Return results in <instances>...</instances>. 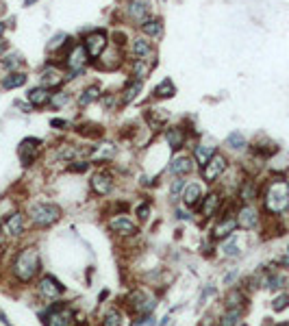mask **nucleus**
<instances>
[{"mask_svg": "<svg viewBox=\"0 0 289 326\" xmlns=\"http://www.w3.org/2000/svg\"><path fill=\"white\" fill-rule=\"evenodd\" d=\"M41 270V261H39V252L35 246H24L16 252V257L11 261V274L13 278L22 285L33 283V278L39 274Z\"/></svg>", "mask_w": 289, "mask_h": 326, "instance_id": "nucleus-1", "label": "nucleus"}, {"mask_svg": "<svg viewBox=\"0 0 289 326\" xmlns=\"http://www.w3.org/2000/svg\"><path fill=\"white\" fill-rule=\"evenodd\" d=\"M263 207L267 213L280 215L289 209V180L272 178L263 190Z\"/></svg>", "mask_w": 289, "mask_h": 326, "instance_id": "nucleus-2", "label": "nucleus"}, {"mask_svg": "<svg viewBox=\"0 0 289 326\" xmlns=\"http://www.w3.org/2000/svg\"><path fill=\"white\" fill-rule=\"evenodd\" d=\"M61 209L50 200H39V202H31L26 211V220L33 228H50L53 224L61 220Z\"/></svg>", "mask_w": 289, "mask_h": 326, "instance_id": "nucleus-3", "label": "nucleus"}, {"mask_svg": "<svg viewBox=\"0 0 289 326\" xmlns=\"http://www.w3.org/2000/svg\"><path fill=\"white\" fill-rule=\"evenodd\" d=\"M46 326H74V311H72L66 302H53L48 304V311L44 315Z\"/></svg>", "mask_w": 289, "mask_h": 326, "instance_id": "nucleus-4", "label": "nucleus"}, {"mask_svg": "<svg viewBox=\"0 0 289 326\" xmlns=\"http://www.w3.org/2000/svg\"><path fill=\"white\" fill-rule=\"evenodd\" d=\"M226 172H228V157H226V155H222V152H215L211 161H209V163L205 165V168L200 170L202 180H205L207 185L218 183V180H220Z\"/></svg>", "mask_w": 289, "mask_h": 326, "instance_id": "nucleus-5", "label": "nucleus"}, {"mask_svg": "<svg viewBox=\"0 0 289 326\" xmlns=\"http://www.w3.org/2000/svg\"><path fill=\"white\" fill-rule=\"evenodd\" d=\"M109 43H111L109 35H107L103 28H93V31H89L87 35H85V39H83V46H85V50H87L91 61H96L98 57L109 48Z\"/></svg>", "mask_w": 289, "mask_h": 326, "instance_id": "nucleus-6", "label": "nucleus"}, {"mask_svg": "<svg viewBox=\"0 0 289 326\" xmlns=\"http://www.w3.org/2000/svg\"><path fill=\"white\" fill-rule=\"evenodd\" d=\"M126 304L137 315H150L157 309V298L153 294L143 292V289H135V292L126 298Z\"/></svg>", "mask_w": 289, "mask_h": 326, "instance_id": "nucleus-7", "label": "nucleus"}, {"mask_svg": "<svg viewBox=\"0 0 289 326\" xmlns=\"http://www.w3.org/2000/svg\"><path fill=\"white\" fill-rule=\"evenodd\" d=\"M93 63H96V70H103V72L120 70L122 63H124V48L115 46V43H109V48H107Z\"/></svg>", "mask_w": 289, "mask_h": 326, "instance_id": "nucleus-8", "label": "nucleus"}, {"mask_svg": "<svg viewBox=\"0 0 289 326\" xmlns=\"http://www.w3.org/2000/svg\"><path fill=\"white\" fill-rule=\"evenodd\" d=\"M66 83V70H61L57 63H46V68L39 72V85L50 91L61 89Z\"/></svg>", "mask_w": 289, "mask_h": 326, "instance_id": "nucleus-9", "label": "nucleus"}, {"mask_svg": "<svg viewBox=\"0 0 289 326\" xmlns=\"http://www.w3.org/2000/svg\"><path fill=\"white\" fill-rule=\"evenodd\" d=\"M37 294H39L44 300L55 302V300H59L61 296L66 294V287H63L55 276H50V274H44V276L37 281Z\"/></svg>", "mask_w": 289, "mask_h": 326, "instance_id": "nucleus-10", "label": "nucleus"}, {"mask_svg": "<svg viewBox=\"0 0 289 326\" xmlns=\"http://www.w3.org/2000/svg\"><path fill=\"white\" fill-rule=\"evenodd\" d=\"M41 139H37V137H26V139L20 142L18 146V157H20V163L24 165V168H28V165H33L35 161H37L39 152H41Z\"/></svg>", "mask_w": 289, "mask_h": 326, "instance_id": "nucleus-11", "label": "nucleus"}, {"mask_svg": "<svg viewBox=\"0 0 289 326\" xmlns=\"http://www.w3.org/2000/svg\"><path fill=\"white\" fill-rule=\"evenodd\" d=\"M107 226L113 235H120V237H135L139 233V226L131 220V217L122 215V213H115L109 217V222H107Z\"/></svg>", "mask_w": 289, "mask_h": 326, "instance_id": "nucleus-12", "label": "nucleus"}, {"mask_svg": "<svg viewBox=\"0 0 289 326\" xmlns=\"http://www.w3.org/2000/svg\"><path fill=\"white\" fill-rule=\"evenodd\" d=\"M235 220H237V228L255 230L259 226V222H261V213H259V209L252 202H248V205L239 207V211L235 213Z\"/></svg>", "mask_w": 289, "mask_h": 326, "instance_id": "nucleus-13", "label": "nucleus"}, {"mask_svg": "<svg viewBox=\"0 0 289 326\" xmlns=\"http://www.w3.org/2000/svg\"><path fill=\"white\" fill-rule=\"evenodd\" d=\"M196 168H198V165H196V161H194V157L185 155V152H178V155H174L170 159V165H168L170 174H172V176H176V178L189 176V174Z\"/></svg>", "mask_w": 289, "mask_h": 326, "instance_id": "nucleus-14", "label": "nucleus"}, {"mask_svg": "<svg viewBox=\"0 0 289 326\" xmlns=\"http://www.w3.org/2000/svg\"><path fill=\"white\" fill-rule=\"evenodd\" d=\"M124 13L131 24L141 26L150 18V5H148V0H128L124 7Z\"/></svg>", "mask_w": 289, "mask_h": 326, "instance_id": "nucleus-15", "label": "nucleus"}, {"mask_svg": "<svg viewBox=\"0 0 289 326\" xmlns=\"http://www.w3.org/2000/svg\"><path fill=\"white\" fill-rule=\"evenodd\" d=\"M26 224H28L26 213H22V211H11V213L5 215L3 230L9 237H22L24 230H26Z\"/></svg>", "mask_w": 289, "mask_h": 326, "instance_id": "nucleus-16", "label": "nucleus"}, {"mask_svg": "<svg viewBox=\"0 0 289 326\" xmlns=\"http://www.w3.org/2000/svg\"><path fill=\"white\" fill-rule=\"evenodd\" d=\"M163 139H165V144H168L170 150L178 152V150H183L187 146V139H189V130H187L185 126H178V124L168 126V128H165V133H163Z\"/></svg>", "mask_w": 289, "mask_h": 326, "instance_id": "nucleus-17", "label": "nucleus"}, {"mask_svg": "<svg viewBox=\"0 0 289 326\" xmlns=\"http://www.w3.org/2000/svg\"><path fill=\"white\" fill-rule=\"evenodd\" d=\"M89 187L91 192L96 196H107L111 190H113V174L109 170H98L91 174V180H89Z\"/></svg>", "mask_w": 289, "mask_h": 326, "instance_id": "nucleus-18", "label": "nucleus"}, {"mask_svg": "<svg viewBox=\"0 0 289 326\" xmlns=\"http://www.w3.org/2000/svg\"><path fill=\"white\" fill-rule=\"evenodd\" d=\"M220 209H222V194L218 190L207 192V196H202V200H200V215L205 217V220H211V217H215Z\"/></svg>", "mask_w": 289, "mask_h": 326, "instance_id": "nucleus-19", "label": "nucleus"}, {"mask_svg": "<svg viewBox=\"0 0 289 326\" xmlns=\"http://www.w3.org/2000/svg\"><path fill=\"white\" fill-rule=\"evenodd\" d=\"M235 228H237V220H235V215H230V213H222L220 215V220L218 224L213 226L211 230V237L215 239V242H222V239H226L235 233Z\"/></svg>", "mask_w": 289, "mask_h": 326, "instance_id": "nucleus-20", "label": "nucleus"}, {"mask_svg": "<svg viewBox=\"0 0 289 326\" xmlns=\"http://www.w3.org/2000/svg\"><path fill=\"white\" fill-rule=\"evenodd\" d=\"M128 46H131L133 59H146V57H155L153 39L143 37V35H139V37H133L131 41H128Z\"/></svg>", "mask_w": 289, "mask_h": 326, "instance_id": "nucleus-21", "label": "nucleus"}, {"mask_svg": "<svg viewBox=\"0 0 289 326\" xmlns=\"http://www.w3.org/2000/svg\"><path fill=\"white\" fill-rule=\"evenodd\" d=\"M141 87H143V81H139V78H131V81L122 87V91H120V96H118V103L122 107L135 103V100L139 98V94H141Z\"/></svg>", "mask_w": 289, "mask_h": 326, "instance_id": "nucleus-22", "label": "nucleus"}, {"mask_svg": "<svg viewBox=\"0 0 289 326\" xmlns=\"http://www.w3.org/2000/svg\"><path fill=\"white\" fill-rule=\"evenodd\" d=\"M50 96H53V91L46 89V87H31V89L26 91V103L31 105L33 109H41V107H48L50 105Z\"/></svg>", "mask_w": 289, "mask_h": 326, "instance_id": "nucleus-23", "label": "nucleus"}, {"mask_svg": "<svg viewBox=\"0 0 289 326\" xmlns=\"http://www.w3.org/2000/svg\"><path fill=\"white\" fill-rule=\"evenodd\" d=\"M202 196H205V192H202V185L196 183V180H189V183L185 185L183 194H180V198H183V205L185 207L191 209V207H198L200 205Z\"/></svg>", "mask_w": 289, "mask_h": 326, "instance_id": "nucleus-24", "label": "nucleus"}, {"mask_svg": "<svg viewBox=\"0 0 289 326\" xmlns=\"http://www.w3.org/2000/svg\"><path fill=\"white\" fill-rule=\"evenodd\" d=\"M100 98H103V87H100L98 83H91V85L85 87V89H81V94L76 96V105L81 109H85L93 103H98Z\"/></svg>", "mask_w": 289, "mask_h": 326, "instance_id": "nucleus-25", "label": "nucleus"}, {"mask_svg": "<svg viewBox=\"0 0 289 326\" xmlns=\"http://www.w3.org/2000/svg\"><path fill=\"white\" fill-rule=\"evenodd\" d=\"M215 152H218V146H213V144H205V142H200V144H196V146H194V161H196V165L202 170L205 168V165L211 161L213 159V155Z\"/></svg>", "mask_w": 289, "mask_h": 326, "instance_id": "nucleus-26", "label": "nucleus"}, {"mask_svg": "<svg viewBox=\"0 0 289 326\" xmlns=\"http://www.w3.org/2000/svg\"><path fill=\"white\" fill-rule=\"evenodd\" d=\"M157 68V55L155 57H146V59H133V78H143L150 76V72Z\"/></svg>", "mask_w": 289, "mask_h": 326, "instance_id": "nucleus-27", "label": "nucleus"}, {"mask_svg": "<svg viewBox=\"0 0 289 326\" xmlns=\"http://www.w3.org/2000/svg\"><path fill=\"white\" fill-rule=\"evenodd\" d=\"M139 31H141L143 37H148V39H159V37L163 35V22H161V18H153V16H150V18L139 26Z\"/></svg>", "mask_w": 289, "mask_h": 326, "instance_id": "nucleus-28", "label": "nucleus"}, {"mask_svg": "<svg viewBox=\"0 0 289 326\" xmlns=\"http://www.w3.org/2000/svg\"><path fill=\"white\" fill-rule=\"evenodd\" d=\"M146 120H148V124H150V128L153 130H159L161 126H165L168 124V120H170V113L165 111V109H161V107H150L148 111H146Z\"/></svg>", "mask_w": 289, "mask_h": 326, "instance_id": "nucleus-29", "label": "nucleus"}, {"mask_svg": "<svg viewBox=\"0 0 289 326\" xmlns=\"http://www.w3.org/2000/svg\"><path fill=\"white\" fill-rule=\"evenodd\" d=\"M237 196H239V200H244L246 205H248V202H255V200L259 198V185H257V180H255V178H246V180H242Z\"/></svg>", "mask_w": 289, "mask_h": 326, "instance_id": "nucleus-30", "label": "nucleus"}, {"mask_svg": "<svg viewBox=\"0 0 289 326\" xmlns=\"http://www.w3.org/2000/svg\"><path fill=\"white\" fill-rule=\"evenodd\" d=\"M26 81H28L26 72H9L7 76L0 78V87L9 91V89H18V87L26 85Z\"/></svg>", "mask_w": 289, "mask_h": 326, "instance_id": "nucleus-31", "label": "nucleus"}, {"mask_svg": "<svg viewBox=\"0 0 289 326\" xmlns=\"http://www.w3.org/2000/svg\"><path fill=\"white\" fill-rule=\"evenodd\" d=\"M174 94H176V85L172 83V78H163L161 83L155 85L153 98H155V100H168V98L174 96Z\"/></svg>", "mask_w": 289, "mask_h": 326, "instance_id": "nucleus-32", "label": "nucleus"}, {"mask_svg": "<svg viewBox=\"0 0 289 326\" xmlns=\"http://www.w3.org/2000/svg\"><path fill=\"white\" fill-rule=\"evenodd\" d=\"M0 63H3V68H7V72H22L24 57L20 53H7L0 57Z\"/></svg>", "mask_w": 289, "mask_h": 326, "instance_id": "nucleus-33", "label": "nucleus"}, {"mask_svg": "<svg viewBox=\"0 0 289 326\" xmlns=\"http://www.w3.org/2000/svg\"><path fill=\"white\" fill-rule=\"evenodd\" d=\"M100 326H124V313L120 309H109L100 317Z\"/></svg>", "mask_w": 289, "mask_h": 326, "instance_id": "nucleus-34", "label": "nucleus"}, {"mask_svg": "<svg viewBox=\"0 0 289 326\" xmlns=\"http://www.w3.org/2000/svg\"><path fill=\"white\" fill-rule=\"evenodd\" d=\"M242 315H244V309H224L218 326H237L242 322Z\"/></svg>", "mask_w": 289, "mask_h": 326, "instance_id": "nucleus-35", "label": "nucleus"}, {"mask_svg": "<svg viewBox=\"0 0 289 326\" xmlns=\"http://www.w3.org/2000/svg\"><path fill=\"white\" fill-rule=\"evenodd\" d=\"M244 302H246V296L242 289H233V292L224 298V309H244Z\"/></svg>", "mask_w": 289, "mask_h": 326, "instance_id": "nucleus-36", "label": "nucleus"}, {"mask_svg": "<svg viewBox=\"0 0 289 326\" xmlns=\"http://www.w3.org/2000/svg\"><path fill=\"white\" fill-rule=\"evenodd\" d=\"M70 103H72V94L66 89H57V91H53V96H50V107L53 109H63Z\"/></svg>", "mask_w": 289, "mask_h": 326, "instance_id": "nucleus-37", "label": "nucleus"}, {"mask_svg": "<svg viewBox=\"0 0 289 326\" xmlns=\"http://www.w3.org/2000/svg\"><path fill=\"white\" fill-rule=\"evenodd\" d=\"M222 255L224 257H237L242 252V246H239V242H237V237H235V233L230 235V237H226V242L222 244Z\"/></svg>", "mask_w": 289, "mask_h": 326, "instance_id": "nucleus-38", "label": "nucleus"}, {"mask_svg": "<svg viewBox=\"0 0 289 326\" xmlns=\"http://www.w3.org/2000/svg\"><path fill=\"white\" fill-rule=\"evenodd\" d=\"M226 146L230 150H244L248 144H246V137L242 135V130H233V133L226 137Z\"/></svg>", "mask_w": 289, "mask_h": 326, "instance_id": "nucleus-39", "label": "nucleus"}, {"mask_svg": "<svg viewBox=\"0 0 289 326\" xmlns=\"http://www.w3.org/2000/svg\"><path fill=\"white\" fill-rule=\"evenodd\" d=\"M285 285V278L280 276V274H270V276H265V281H263V287H267V289H280Z\"/></svg>", "mask_w": 289, "mask_h": 326, "instance_id": "nucleus-40", "label": "nucleus"}, {"mask_svg": "<svg viewBox=\"0 0 289 326\" xmlns=\"http://www.w3.org/2000/svg\"><path fill=\"white\" fill-rule=\"evenodd\" d=\"M128 41H131V39L126 37V33H124V31H118V28H115V31L111 33V43H115V46L124 48V46H126Z\"/></svg>", "mask_w": 289, "mask_h": 326, "instance_id": "nucleus-41", "label": "nucleus"}, {"mask_svg": "<svg viewBox=\"0 0 289 326\" xmlns=\"http://www.w3.org/2000/svg\"><path fill=\"white\" fill-rule=\"evenodd\" d=\"M289 307V294H280V296H276L274 298V302H272V309L274 311H283V309H287Z\"/></svg>", "mask_w": 289, "mask_h": 326, "instance_id": "nucleus-42", "label": "nucleus"}, {"mask_svg": "<svg viewBox=\"0 0 289 326\" xmlns=\"http://www.w3.org/2000/svg\"><path fill=\"white\" fill-rule=\"evenodd\" d=\"M89 165H91V161H72V163H68V170L76 172V174H83V172L89 170Z\"/></svg>", "mask_w": 289, "mask_h": 326, "instance_id": "nucleus-43", "label": "nucleus"}, {"mask_svg": "<svg viewBox=\"0 0 289 326\" xmlns=\"http://www.w3.org/2000/svg\"><path fill=\"white\" fill-rule=\"evenodd\" d=\"M135 213H137L139 220H148V217H150V202H141V205H137Z\"/></svg>", "mask_w": 289, "mask_h": 326, "instance_id": "nucleus-44", "label": "nucleus"}, {"mask_svg": "<svg viewBox=\"0 0 289 326\" xmlns=\"http://www.w3.org/2000/svg\"><path fill=\"white\" fill-rule=\"evenodd\" d=\"M50 126L57 128V130H70L72 128L70 122L68 120H61V118H53V120H50Z\"/></svg>", "mask_w": 289, "mask_h": 326, "instance_id": "nucleus-45", "label": "nucleus"}, {"mask_svg": "<svg viewBox=\"0 0 289 326\" xmlns=\"http://www.w3.org/2000/svg\"><path fill=\"white\" fill-rule=\"evenodd\" d=\"M185 185H187V180H185V178H176L174 183H172V187H170V194H172V196H178V194H183Z\"/></svg>", "mask_w": 289, "mask_h": 326, "instance_id": "nucleus-46", "label": "nucleus"}, {"mask_svg": "<svg viewBox=\"0 0 289 326\" xmlns=\"http://www.w3.org/2000/svg\"><path fill=\"white\" fill-rule=\"evenodd\" d=\"M13 107L20 109V111H22V113H33V107L28 105L26 100H16V103H13Z\"/></svg>", "mask_w": 289, "mask_h": 326, "instance_id": "nucleus-47", "label": "nucleus"}, {"mask_svg": "<svg viewBox=\"0 0 289 326\" xmlns=\"http://www.w3.org/2000/svg\"><path fill=\"white\" fill-rule=\"evenodd\" d=\"M176 215L180 217V220H191V211H189V213H187V211H185V209H176Z\"/></svg>", "mask_w": 289, "mask_h": 326, "instance_id": "nucleus-48", "label": "nucleus"}, {"mask_svg": "<svg viewBox=\"0 0 289 326\" xmlns=\"http://www.w3.org/2000/svg\"><path fill=\"white\" fill-rule=\"evenodd\" d=\"M7 50H9V41H7V39H0V57L7 55Z\"/></svg>", "mask_w": 289, "mask_h": 326, "instance_id": "nucleus-49", "label": "nucleus"}, {"mask_svg": "<svg viewBox=\"0 0 289 326\" xmlns=\"http://www.w3.org/2000/svg\"><path fill=\"white\" fill-rule=\"evenodd\" d=\"M5 28H7V26L3 24V22H0V39H5Z\"/></svg>", "mask_w": 289, "mask_h": 326, "instance_id": "nucleus-50", "label": "nucleus"}, {"mask_svg": "<svg viewBox=\"0 0 289 326\" xmlns=\"http://www.w3.org/2000/svg\"><path fill=\"white\" fill-rule=\"evenodd\" d=\"M35 3H37V0H24V5H26V7H31V5H35Z\"/></svg>", "mask_w": 289, "mask_h": 326, "instance_id": "nucleus-51", "label": "nucleus"}, {"mask_svg": "<svg viewBox=\"0 0 289 326\" xmlns=\"http://www.w3.org/2000/svg\"><path fill=\"white\" fill-rule=\"evenodd\" d=\"M276 326H289V322H283V324H276Z\"/></svg>", "mask_w": 289, "mask_h": 326, "instance_id": "nucleus-52", "label": "nucleus"}, {"mask_svg": "<svg viewBox=\"0 0 289 326\" xmlns=\"http://www.w3.org/2000/svg\"><path fill=\"white\" fill-rule=\"evenodd\" d=\"M237 326H246V324H244V322H239V324H237Z\"/></svg>", "mask_w": 289, "mask_h": 326, "instance_id": "nucleus-53", "label": "nucleus"}]
</instances>
